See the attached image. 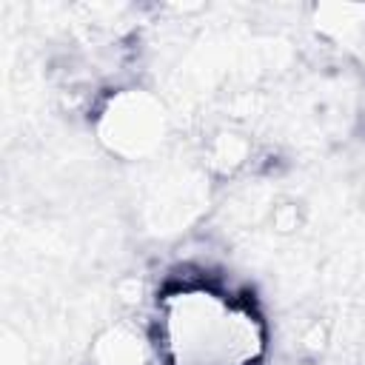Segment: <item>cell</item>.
Returning a JSON list of instances; mask_svg holds the SVG:
<instances>
[{
	"mask_svg": "<svg viewBox=\"0 0 365 365\" xmlns=\"http://www.w3.org/2000/svg\"><path fill=\"white\" fill-rule=\"evenodd\" d=\"M160 336L168 365H257L265 351L259 317L205 285L163 299Z\"/></svg>",
	"mask_w": 365,
	"mask_h": 365,
	"instance_id": "6da1fadb",
	"label": "cell"
}]
</instances>
